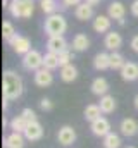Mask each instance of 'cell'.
I'll return each instance as SVG.
<instances>
[{
  "mask_svg": "<svg viewBox=\"0 0 138 148\" xmlns=\"http://www.w3.org/2000/svg\"><path fill=\"white\" fill-rule=\"evenodd\" d=\"M104 148H121V136L117 133H109L104 138Z\"/></svg>",
  "mask_w": 138,
  "mask_h": 148,
  "instance_id": "obj_27",
  "label": "cell"
},
{
  "mask_svg": "<svg viewBox=\"0 0 138 148\" xmlns=\"http://www.w3.org/2000/svg\"><path fill=\"white\" fill-rule=\"evenodd\" d=\"M71 47H72V52H78V53L86 52L90 48V38L86 36L85 33H78L71 40Z\"/></svg>",
  "mask_w": 138,
  "mask_h": 148,
  "instance_id": "obj_16",
  "label": "cell"
},
{
  "mask_svg": "<svg viewBox=\"0 0 138 148\" xmlns=\"http://www.w3.org/2000/svg\"><path fill=\"white\" fill-rule=\"evenodd\" d=\"M130 47H131V50H133V52H137V53H138V35H135V36L131 38Z\"/></svg>",
  "mask_w": 138,
  "mask_h": 148,
  "instance_id": "obj_34",
  "label": "cell"
},
{
  "mask_svg": "<svg viewBox=\"0 0 138 148\" xmlns=\"http://www.w3.org/2000/svg\"><path fill=\"white\" fill-rule=\"evenodd\" d=\"M83 0H62V7L64 9H68V7H76V5H79Z\"/></svg>",
  "mask_w": 138,
  "mask_h": 148,
  "instance_id": "obj_33",
  "label": "cell"
},
{
  "mask_svg": "<svg viewBox=\"0 0 138 148\" xmlns=\"http://www.w3.org/2000/svg\"><path fill=\"white\" fill-rule=\"evenodd\" d=\"M131 14L138 17V0H133V3H131Z\"/></svg>",
  "mask_w": 138,
  "mask_h": 148,
  "instance_id": "obj_35",
  "label": "cell"
},
{
  "mask_svg": "<svg viewBox=\"0 0 138 148\" xmlns=\"http://www.w3.org/2000/svg\"><path fill=\"white\" fill-rule=\"evenodd\" d=\"M74 17L78 21H90L95 17V12H93V5L88 3L86 0H83L79 5L74 7Z\"/></svg>",
  "mask_w": 138,
  "mask_h": 148,
  "instance_id": "obj_7",
  "label": "cell"
},
{
  "mask_svg": "<svg viewBox=\"0 0 138 148\" xmlns=\"http://www.w3.org/2000/svg\"><path fill=\"white\" fill-rule=\"evenodd\" d=\"M93 67L97 71H107L110 69V53L107 52H99L93 57Z\"/></svg>",
  "mask_w": 138,
  "mask_h": 148,
  "instance_id": "obj_20",
  "label": "cell"
},
{
  "mask_svg": "<svg viewBox=\"0 0 138 148\" xmlns=\"http://www.w3.org/2000/svg\"><path fill=\"white\" fill-rule=\"evenodd\" d=\"M40 109L45 110V112H50L54 109V102H52L50 98H41V100H40Z\"/></svg>",
  "mask_w": 138,
  "mask_h": 148,
  "instance_id": "obj_32",
  "label": "cell"
},
{
  "mask_svg": "<svg viewBox=\"0 0 138 148\" xmlns=\"http://www.w3.org/2000/svg\"><path fill=\"white\" fill-rule=\"evenodd\" d=\"M24 91V83L23 77L16 71L7 69L2 74V95L7 100H17Z\"/></svg>",
  "mask_w": 138,
  "mask_h": 148,
  "instance_id": "obj_1",
  "label": "cell"
},
{
  "mask_svg": "<svg viewBox=\"0 0 138 148\" xmlns=\"http://www.w3.org/2000/svg\"><path fill=\"white\" fill-rule=\"evenodd\" d=\"M9 43H10L12 50H14L17 55H26V53L31 50V40H30L28 36H23V35H19V33L12 38Z\"/></svg>",
  "mask_w": 138,
  "mask_h": 148,
  "instance_id": "obj_5",
  "label": "cell"
},
{
  "mask_svg": "<svg viewBox=\"0 0 138 148\" xmlns=\"http://www.w3.org/2000/svg\"><path fill=\"white\" fill-rule=\"evenodd\" d=\"M119 129H121V134L126 136V138H131L138 134V122L133 117H124L121 122H119Z\"/></svg>",
  "mask_w": 138,
  "mask_h": 148,
  "instance_id": "obj_14",
  "label": "cell"
},
{
  "mask_svg": "<svg viewBox=\"0 0 138 148\" xmlns=\"http://www.w3.org/2000/svg\"><path fill=\"white\" fill-rule=\"evenodd\" d=\"M28 121L19 114V115H16V117H12L10 119V122H9V126H10V129L14 131V133H23L24 134V131H26V127H28Z\"/></svg>",
  "mask_w": 138,
  "mask_h": 148,
  "instance_id": "obj_23",
  "label": "cell"
},
{
  "mask_svg": "<svg viewBox=\"0 0 138 148\" xmlns=\"http://www.w3.org/2000/svg\"><path fill=\"white\" fill-rule=\"evenodd\" d=\"M124 64H126V60H124V55L123 53H119V52H112L110 53V69L121 71L124 67Z\"/></svg>",
  "mask_w": 138,
  "mask_h": 148,
  "instance_id": "obj_28",
  "label": "cell"
},
{
  "mask_svg": "<svg viewBox=\"0 0 138 148\" xmlns=\"http://www.w3.org/2000/svg\"><path fill=\"white\" fill-rule=\"evenodd\" d=\"M128 148H135V147H128Z\"/></svg>",
  "mask_w": 138,
  "mask_h": 148,
  "instance_id": "obj_41",
  "label": "cell"
},
{
  "mask_svg": "<svg viewBox=\"0 0 138 148\" xmlns=\"http://www.w3.org/2000/svg\"><path fill=\"white\" fill-rule=\"evenodd\" d=\"M59 76H61V79L64 83H72V81L78 79V67L74 64H68V66L61 67V74Z\"/></svg>",
  "mask_w": 138,
  "mask_h": 148,
  "instance_id": "obj_21",
  "label": "cell"
},
{
  "mask_svg": "<svg viewBox=\"0 0 138 148\" xmlns=\"http://www.w3.org/2000/svg\"><path fill=\"white\" fill-rule=\"evenodd\" d=\"M90 131H92V134H95L99 138H105L110 133V122L105 117H99L97 121L90 122Z\"/></svg>",
  "mask_w": 138,
  "mask_h": 148,
  "instance_id": "obj_8",
  "label": "cell"
},
{
  "mask_svg": "<svg viewBox=\"0 0 138 148\" xmlns=\"http://www.w3.org/2000/svg\"><path fill=\"white\" fill-rule=\"evenodd\" d=\"M110 23H112V19L109 17V16H105V14H99V16H95L93 17V23H92V28H93V31L95 33H109L110 31Z\"/></svg>",
  "mask_w": 138,
  "mask_h": 148,
  "instance_id": "obj_12",
  "label": "cell"
},
{
  "mask_svg": "<svg viewBox=\"0 0 138 148\" xmlns=\"http://www.w3.org/2000/svg\"><path fill=\"white\" fill-rule=\"evenodd\" d=\"M10 2H19V0H10Z\"/></svg>",
  "mask_w": 138,
  "mask_h": 148,
  "instance_id": "obj_40",
  "label": "cell"
},
{
  "mask_svg": "<svg viewBox=\"0 0 138 148\" xmlns=\"http://www.w3.org/2000/svg\"><path fill=\"white\" fill-rule=\"evenodd\" d=\"M2 5H3V7H5V9H7V7H9V5H10V3H9V0H2Z\"/></svg>",
  "mask_w": 138,
  "mask_h": 148,
  "instance_id": "obj_39",
  "label": "cell"
},
{
  "mask_svg": "<svg viewBox=\"0 0 138 148\" xmlns=\"http://www.w3.org/2000/svg\"><path fill=\"white\" fill-rule=\"evenodd\" d=\"M21 64H23V67H24L26 71H33L34 73V71H38V69L43 67V55H41L38 50L31 48L26 55H23Z\"/></svg>",
  "mask_w": 138,
  "mask_h": 148,
  "instance_id": "obj_4",
  "label": "cell"
},
{
  "mask_svg": "<svg viewBox=\"0 0 138 148\" xmlns=\"http://www.w3.org/2000/svg\"><path fill=\"white\" fill-rule=\"evenodd\" d=\"M40 7H41L43 14H47V16L59 12V2L57 0H40Z\"/></svg>",
  "mask_w": 138,
  "mask_h": 148,
  "instance_id": "obj_26",
  "label": "cell"
},
{
  "mask_svg": "<svg viewBox=\"0 0 138 148\" xmlns=\"http://www.w3.org/2000/svg\"><path fill=\"white\" fill-rule=\"evenodd\" d=\"M57 141L62 145V147H71L74 141H76V131L72 126H62L57 133Z\"/></svg>",
  "mask_w": 138,
  "mask_h": 148,
  "instance_id": "obj_10",
  "label": "cell"
},
{
  "mask_svg": "<svg viewBox=\"0 0 138 148\" xmlns=\"http://www.w3.org/2000/svg\"><path fill=\"white\" fill-rule=\"evenodd\" d=\"M16 35H17V33H16L14 24H12L10 21H3V23H2V36H3V40H5V41H10Z\"/></svg>",
  "mask_w": 138,
  "mask_h": 148,
  "instance_id": "obj_29",
  "label": "cell"
},
{
  "mask_svg": "<svg viewBox=\"0 0 138 148\" xmlns=\"http://www.w3.org/2000/svg\"><path fill=\"white\" fill-rule=\"evenodd\" d=\"M86 2H88V3H92V5H93V7H95V5H97V3H100V0H86Z\"/></svg>",
  "mask_w": 138,
  "mask_h": 148,
  "instance_id": "obj_38",
  "label": "cell"
},
{
  "mask_svg": "<svg viewBox=\"0 0 138 148\" xmlns=\"http://www.w3.org/2000/svg\"><path fill=\"white\" fill-rule=\"evenodd\" d=\"M9 14L16 19H30L34 12L33 0H19V2H10L7 7Z\"/></svg>",
  "mask_w": 138,
  "mask_h": 148,
  "instance_id": "obj_3",
  "label": "cell"
},
{
  "mask_svg": "<svg viewBox=\"0 0 138 148\" xmlns=\"http://www.w3.org/2000/svg\"><path fill=\"white\" fill-rule=\"evenodd\" d=\"M74 59V55H72V52L66 48V50H62L61 53H59V64H61V67H64V66H68V64H72L71 60Z\"/></svg>",
  "mask_w": 138,
  "mask_h": 148,
  "instance_id": "obj_30",
  "label": "cell"
},
{
  "mask_svg": "<svg viewBox=\"0 0 138 148\" xmlns=\"http://www.w3.org/2000/svg\"><path fill=\"white\" fill-rule=\"evenodd\" d=\"M66 48H68V40L64 36H48V40H47V52L61 53Z\"/></svg>",
  "mask_w": 138,
  "mask_h": 148,
  "instance_id": "obj_17",
  "label": "cell"
},
{
  "mask_svg": "<svg viewBox=\"0 0 138 148\" xmlns=\"http://www.w3.org/2000/svg\"><path fill=\"white\" fill-rule=\"evenodd\" d=\"M33 79H34V84H36V86H40V88H48V86L54 83V74H52L50 69L41 67V69L34 71Z\"/></svg>",
  "mask_w": 138,
  "mask_h": 148,
  "instance_id": "obj_9",
  "label": "cell"
},
{
  "mask_svg": "<svg viewBox=\"0 0 138 148\" xmlns=\"http://www.w3.org/2000/svg\"><path fill=\"white\" fill-rule=\"evenodd\" d=\"M85 119L88 121V122H93V121H97L99 117H102V109H100V105H97V103H90V105H86L85 107Z\"/></svg>",
  "mask_w": 138,
  "mask_h": 148,
  "instance_id": "obj_24",
  "label": "cell"
},
{
  "mask_svg": "<svg viewBox=\"0 0 138 148\" xmlns=\"http://www.w3.org/2000/svg\"><path fill=\"white\" fill-rule=\"evenodd\" d=\"M7 102H9V100H7V98H3V102H2V109H3V110H7V107H9V103H7Z\"/></svg>",
  "mask_w": 138,
  "mask_h": 148,
  "instance_id": "obj_36",
  "label": "cell"
},
{
  "mask_svg": "<svg viewBox=\"0 0 138 148\" xmlns=\"http://www.w3.org/2000/svg\"><path fill=\"white\" fill-rule=\"evenodd\" d=\"M24 138L28 141H40L43 138V126L38 121L30 122L28 127H26V131H24Z\"/></svg>",
  "mask_w": 138,
  "mask_h": 148,
  "instance_id": "obj_15",
  "label": "cell"
},
{
  "mask_svg": "<svg viewBox=\"0 0 138 148\" xmlns=\"http://www.w3.org/2000/svg\"><path fill=\"white\" fill-rule=\"evenodd\" d=\"M26 138H24V134L23 133H10V134H7L5 138H3V148H24L26 145Z\"/></svg>",
  "mask_w": 138,
  "mask_h": 148,
  "instance_id": "obj_13",
  "label": "cell"
},
{
  "mask_svg": "<svg viewBox=\"0 0 138 148\" xmlns=\"http://www.w3.org/2000/svg\"><path fill=\"white\" fill-rule=\"evenodd\" d=\"M121 77L126 83L137 81L138 79V64H135V62H126L124 67L121 69Z\"/></svg>",
  "mask_w": 138,
  "mask_h": 148,
  "instance_id": "obj_18",
  "label": "cell"
},
{
  "mask_svg": "<svg viewBox=\"0 0 138 148\" xmlns=\"http://www.w3.org/2000/svg\"><path fill=\"white\" fill-rule=\"evenodd\" d=\"M21 115H23L28 122H34V121H38V119H36V112H34L33 109H30V107L23 109V110H21Z\"/></svg>",
  "mask_w": 138,
  "mask_h": 148,
  "instance_id": "obj_31",
  "label": "cell"
},
{
  "mask_svg": "<svg viewBox=\"0 0 138 148\" xmlns=\"http://www.w3.org/2000/svg\"><path fill=\"white\" fill-rule=\"evenodd\" d=\"M107 16H109L110 19L117 21L119 24H124V16H126V7H124V3H121V2H117V0H114L112 3H109V7H107Z\"/></svg>",
  "mask_w": 138,
  "mask_h": 148,
  "instance_id": "obj_6",
  "label": "cell"
},
{
  "mask_svg": "<svg viewBox=\"0 0 138 148\" xmlns=\"http://www.w3.org/2000/svg\"><path fill=\"white\" fill-rule=\"evenodd\" d=\"M100 109H102V114H112V112L116 110V107H117V102H116V98L112 97V95H104L100 97Z\"/></svg>",
  "mask_w": 138,
  "mask_h": 148,
  "instance_id": "obj_22",
  "label": "cell"
},
{
  "mask_svg": "<svg viewBox=\"0 0 138 148\" xmlns=\"http://www.w3.org/2000/svg\"><path fill=\"white\" fill-rule=\"evenodd\" d=\"M92 93L97 95V97H104L109 93V81L105 77H95L92 81V86H90Z\"/></svg>",
  "mask_w": 138,
  "mask_h": 148,
  "instance_id": "obj_19",
  "label": "cell"
},
{
  "mask_svg": "<svg viewBox=\"0 0 138 148\" xmlns=\"http://www.w3.org/2000/svg\"><path fill=\"white\" fill-rule=\"evenodd\" d=\"M43 67H47V69H50V71L61 67V64H59V53L47 52V53L43 55Z\"/></svg>",
  "mask_w": 138,
  "mask_h": 148,
  "instance_id": "obj_25",
  "label": "cell"
},
{
  "mask_svg": "<svg viewBox=\"0 0 138 148\" xmlns=\"http://www.w3.org/2000/svg\"><path fill=\"white\" fill-rule=\"evenodd\" d=\"M43 29L48 36H64V33L68 31V19L61 12L47 16L45 23H43Z\"/></svg>",
  "mask_w": 138,
  "mask_h": 148,
  "instance_id": "obj_2",
  "label": "cell"
},
{
  "mask_svg": "<svg viewBox=\"0 0 138 148\" xmlns=\"http://www.w3.org/2000/svg\"><path fill=\"white\" fill-rule=\"evenodd\" d=\"M133 105H135V109L138 110V93L135 95V100H133Z\"/></svg>",
  "mask_w": 138,
  "mask_h": 148,
  "instance_id": "obj_37",
  "label": "cell"
},
{
  "mask_svg": "<svg viewBox=\"0 0 138 148\" xmlns=\"http://www.w3.org/2000/svg\"><path fill=\"white\" fill-rule=\"evenodd\" d=\"M121 45H123V36H121V33H117V31H109V33H105V36H104V47H105L107 50L117 52V50L121 48Z\"/></svg>",
  "mask_w": 138,
  "mask_h": 148,
  "instance_id": "obj_11",
  "label": "cell"
}]
</instances>
